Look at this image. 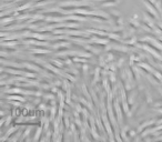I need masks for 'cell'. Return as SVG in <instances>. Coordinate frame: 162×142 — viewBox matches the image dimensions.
Instances as JSON below:
<instances>
[{
	"label": "cell",
	"mask_w": 162,
	"mask_h": 142,
	"mask_svg": "<svg viewBox=\"0 0 162 142\" xmlns=\"http://www.w3.org/2000/svg\"><path fill=\"white\" fill-rule=\"evenodd\" d=\"M142 27H143V29H144V30H146V31H150V29H149V28H148V27H147L146 25H143Z\"/></svg>",
	"instance_id": "7a4b0ae2"
},
{
	"label": "cell",
	"mask_w": 162,
	"mask_h": 142,
	"mask_svg": "<svg viewBox=\"0 0 162 142\" xmlns=\"http://www.w3.org/2000/svg\"><path fill=\"white\" fill-rule=\"evenodd\" d=\"M8 98H9V99H13V100H19V101H21V102L25 101V98H22L20 96H9Z\"/></svg>",
	"instance_id": "6da1fadb"
},
{
	"label": "cell",
	"mask_w": 162,
	"mask_h": 142,
	"mask_svg": "<svg viewBox=\"0 0 162 142\" xmlns=\"http://www.w3.org/2000/svg\"><path fill=\"white\" fill-rule=\"evenodd\" d=\"M160 26H161V28H162V23H161V25H160Z\"/></svg>",
	"instance_id": "3957f363"
}]
</instances>
